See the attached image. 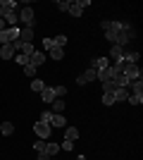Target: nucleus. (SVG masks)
<instances>
[{
	"mask_svg": "<svg viewBox=\"0 0 143 160\" xmlns=\"http://www.w3.org/2000/svg\"><path fill=\"white\" fill-rule=\"evenodd\" d=\"M41 96H43V105H50V103L55 100V91H53V86H45V88L41 91Z\"/></svg>",
	"mask_w": 143,
	"mask_h": 160,
	"instance_id": "15",
	"label": "nucleus"
},
{
	"mask_svg": "<svg viewBox=\"0 0 143 160\" xmlns=\"http://www.w3.org/2000/svg\"><path fill=\"white\" fill-rule=\"evenodd\" d=\"M50 127H57V129H64V127H67V117H64V112H62V115H53Z\"/></svg>",
	"mask_w": 143,
	"mask_h": 160,
	"instance_id": "12",
	"label": "nucleus"
},
{
	"mask_svg": "<svg viewBox=\"0 0 143 160\" xmlns=\"http://www.w3.org/2000/svg\"><path fill=\"white\" fill-rule=\"evenodd\" d=\"M34 148H36V151H38V153H43V148H45V141H36V143H34Z\"/></svg>",
	"mask_w": 143,
	"mask_h": 160,
	"instance_id": "39",
	"label": "nucleus"
},
{
	"mask_svg": "<svg viewBox=\"0 0 143 160\" xmlns=\"http://www.w3.org/2000/svg\"><path fill=\"white\" fill-rule=\"evenodd\" d=\"M62 151H72V148H74V141H62Z\"/></svg>",
	"mask_w": 143,
	"mask_h": 160,
	"instance_id": "38",
	"label": "nucleus"
},
{
	"mask_svg": "<svg viewBox=\"0 0 143 160\" xmlns=\"http://www.w3.org/2000/svg\"><path fill=\"white\" fill-rule=\"evenodd\" d=\"M50 160H55V158H50Z\"/></svg>",
	"mask_w": 143,
	"mask_h": 160,
	"instance_id": "44",
	"label": "nucleus"
},
{
	"mask_svg": "<svg viewBox=\"0 0 143 160\" xmlns=\"http://www.w3.org/2000/svg\"><path fill=\"white\" fill-rule=\"evenodd\" d=\"M74 160H86V155H76V158Z\"/></svg>",
	"mask_w": 143,
	"mask_h": 160,
	"instance_id": "43",
	"label": "nucleus"
},
{
	"mask_svg": "<svg viewBox=\"0 0 143 160\" xmlns=\"http://www.w3.org/2000/svg\"><path fill=\"white\" fill-rule=\"evenodd\" d=\"M38 160H50V155H45V153H38Z\"/></svg>",
	"mask_w": 143,
	"mask_h": 160,
	"instance_id": "41",
	"label": "nucleus"
},
{
	"mask_svg": "<svg viewBox=\"0 0 143 160\" xmlns=\"http://www.w3.org/2000/svg\"><path fill=\"white\" fill-rule=\"evenodd\" d=\"M5 29H7V27H5V19L0 17V31H5Z\"/></svg>",
	"mask_w": 143,
	"mask_h": 160,
	"instance_id": "42",
	"label": "nucleus"
},
{
	"mask_svg": "<svg viewBox=\"0 0 143 160\" xmlns=\"http://www.w3.org/2000/svg\"><path fill=\"white\" fill-rule=\"evenodd\" d=\"M31 38H34V27L19 29V41H21V43H31Z\"/></svg>",
	"mask_w": 143,
	"mask_h": 160,
	"instance_id": "11",
	"label": "nucleus"
},
{
	"mask_svg": "<svg viewBox=\"0 0 143 160\" xmlns=\"http://www.w3.org/2000/svg\"><path fill=\"white\" fill-rule=\"evenodd\" d=\"M115 88H117L115 79H110V81H102V93H112Z\"/></svg>",
	"mask_w": 143,
	"mask_h": 160,
	"instance_id": "26",
	"label": "nucleus"
},
{
	"mask_svg": "<svg viewBox=\"0 0 143 160\" xmlns=\"http://www.w3.org/2000/svg\"><path fill=\"white\" fill-rule=\"evenodd\" d=\"M14 60H17V65H24V67H26L29 65V55H14Z\"/></svg>",
	"mask_w": 143,
	"mask_h": 160,
	"instance_id": "34",
	"label": "nucleus"
},
{
	"mask_svg": "<svg viewBox=\"0 0 143 160\" xmlns=\"http://www.w3.org/2000/svg\"><path fill=\"white\" fill-rule=\"evenodd\" d=\"M19 38V27H7L5 31H0V43H14Z\"/></svg>",
	"mask_w": 143,
	"mask_h": 160,
	"instance_id": "1",
	"label": "nucleus"
},
{
	"mask_svg": "<svg viewBox=\"0 0 143 160\" xmlns=\"http://www.w3.org/2000/svg\"><path fill=\"white\" fill-rule=\"evenodd\" d=\"M34 132H36V136H38V139L48 141V139H50V132H53V127H50L48 122H36V124H34Z\"/></svg>",
	"mask_w": 143,
	"mask_h": 160,
	"instance_id": "2",
	"label": "nucleus"
},
{
	"mask_svg": "<svg viewBox=\"0 0 143 160\" xmlns=\"http://www.w3.org/2000/svg\"><path fill=\"white\" fill-rule=\"evenodd\" d=\"M43 88H45V84H43V79H31V91H36V93H41Z\"/></svg>",
	"mask_w": 143,
	"mask_h": 160,
	"instance_id": "24",
	"label": "nucleus"
},
{
	"mask_svg": "<svg viewBox=\"0 0 143 160\" xmlns=\"http://www.w3.org/2000/svg\"><path fill=\"white\" fill-rule=\"evenodd\" d=\"M53 43H55L57 48H62L64 43H67V36H64V33H60V36H55V38H53Z\"/></svg>",
	"mask_w": 143,
	"mask_h": 160,
	"instance_id": "31",
	"label": "nucleus"
},
{
	"mask_svg": "<svg viewBox=\"0 0 143 160\" xmlns=\"http://www.w3.org/2000/svg\"><path fill=\"white\" fill-rule=\"evenodd\" d=\"M115 84H117V88H129V79H126L124 74H117V77H115Z\"/></svg>",
	"mask_w": 143,
	"mask_h": 160,
	"instance_id": "21",
	"label": "nucleus"
},
{
	"mask_svg": "<svg viewBox=\"0 0 143 160\" xmlns=\"http://www.w3.org/2000/svg\"><path fill=\"white\" fill-rule=\"evenodd\" d=\"M53 48H55L53 38H43V50H53Z\"/></svg>",
	"mask_w": 143,
	"mask_h": 160,
	"instance_id": "37",
	"label": "nucleus"
},
{
	"mask_svg": "<svg viewBox=\"0 0 143 160\" xmlns=\"http://www.w3.org/2000/svg\"><path fill=\"white\" fill-rule=\"evenodd\" d=\"M53 91H55V98H64L67 96V88L64 86H53Z\"/></svg>",
	"mask_w": 143,
	"mask_h": 160,
	"instance_id": "32",
	"label": "nucleus"
},
{
	"mask_svg": "<svg viewBox=\"0 0 143 160\" xmlns=\"http://www.w3.org/2000/svg\"><path fill=\"white\" fill-rule=\"evenodd\" d=\"M69 5H72V0H60V2H57V7H60L62 12H67V10H69Z\"/></svg>",
	"mask_w": 143,
	"mask_h": 160,
	"instance_id": "36",
	"label": "nucleus"
},
{
	"mask_svg": "<svg viewBox=\"0 0 143 160\" xmlns=\"http://www.w3.org/2000/svg\"><path fill=\"white\" fill-rule=\"evenodd\" d=\"M129 93H134V96H143V81L141 79H136V81H129Z\"/></svg>",
	"mask_w": 143,
	"mask_h": 160,
	"instance_id": "17",
	"label": "nucleus"
},
{
	"mask_svg": "<svg viewBox=\"0 0 143 160\" xmlns=\"http://www.w3.org/2000/svg\"><path fill=\"white\" fill-rule=\"evenodd\" d=\"M110 24H112V22H107V19H105V22H100V29H102V31H107V29H110Z\"/></svg>",
	"mask_w": 143,
	"mask_h": 160,
	"instance_id": "40",
	"label": "nucleus"
},
{
	"mask_svg": "<svg viewBox=\"0 0 143 160\" xmlns=\"http://www.w3.org/2000/svg\"><path fill=\"white\" fill-rule=\"evenodd\" d=\"M50 120H53V112H50V108H43V112H41V122H48V124H50Z\"/></svg>",
	"mask_w": 143,
	"mask_h": 160,
	"instance_id": "29",
	"label": "nucleus"
},
{
	"mask_svg": "<svg viewBox=\"0 0 143 160\" xmlns=\"http://www.w3.org/2000/svg\"><path fill=\"white\" fill-rule=\"evenodd\" d=\"M19 53L21 55H31V53H34V46H31V43H24V46L19 48Z\"/></svg>",
	"mask_w": 143,
	"mask_h": 160,
	"instance_id": "35",
	"label": "nucleus"
},
{
	"mask_svg": "<svg viewBox=\"0 0 143 160\" xmlns=\"http://www.w3.org/2000/svg\"><path fill=\"white\" fill-rule=\"evenodd\" d=\"M14 55H17V50H14L12 43H2V46H0V58H2V60H12Z\"/></svg>",
	"mask_w": 143,
	"mask_h": 160,
	"instance_id": "8",
	"label": "nucleus"
},
{
	"mask_svg": "<svg viewBox=\"0 0 143 160\" xmlns=\"http://www.w3.org/2000/svg\"><path fill=\"white\" fill-rule=\"evenodd\" d=\"M0 17H2L7 24H17V22H19V14H17V10H5V12H0Z\"/></svg>",
	"mask_w": 143,
	"mask_h": 160,
	"instance_id": "10",
	"label": "nucleus"
},
{
	"mask_svg": "<svg viewBox=\"0 0 143 160\" xmlns=\"http://www.w3.org/2000/svg\"><path fill=\"white\" fill-rule=\"evenodd\" d=\"M126 98H129V88H115V103H122Z\"/></svg>",
	"mask_w": 143,
	"mask_h": 160,
	"instance_id": "20",
	"label": "nucleus"
},
{
	"mask_svg": "<svg viewBox=\"0 0 143 160\" xmlns=\"http://www.w3.org/2000/svg\"><path fill=\"white\" fill-rule=\"evenodd\" d=\"M36 69H38V67L26 65V67H24V74H26V77H31V79H36Z\"/></svg>",
	"mask_w": 143,
	"mask_h": 160,
	"instance_id": "33",
	"label": "nucleus"
},
{
	"mask_svg": "<svg viewBox=\"0 0 143 160\" xmlns=\"http://www.w3.org/2000/svg\"><path fill=\"white\" fill-rule=\"evenodd\" d=\"M126 103H131V105H141V103H143V96H134V93H129Z\"/></svg>",
	"mask_w": 143,
	"mask_h": 160,
	"instance_id": "30",
	"label": "nucleus"
},
{
	"mask_svg": "<svg viewBox=\"0 0 143 160\" xmlns=\"http://www.w3.org/2000/svg\"><path fill=\"white\" fill-rule=\"evenodd\" d=\"M107 67H110V58H105V55L91 60V69H95V72H102V69H107Z\"/></svg>",
	"mask_w": 143,
	"mask_h": 160,
	"instance_id": "6",
	"label": "nucleus"
},
{
	"mask_svg": "<svg viewBox=\"0 0 143 160\" xmlns=\"http://www.w3.org/2000/svg\"><path fill=\"white\" fill-rule=\"evenodd\" d=\"M76 139H79V129L67 124V127H64V141H76Z\"/></svg>",
	"mask_w": 143,
	"mask_h": 160,
	"instance_id": "18",
	"label": "nucleus"
},
{
	"mask_svg": "<svg viewBox=\"0 0 143 160\" xmlns=\"http://www.w3.org/2000/svg\"><path fill=\"white\" fill-rule=\"evenodd\" d=\"M88 81H95V69H83L81 74H79V77H76V84H79V86H83V84H88Z\"/></svg>",
	"mask_w": 143,
	"mask_h": 160,
	"instance_id": "7",
	"label": "nucleus"
},
{
	"mask_svg": "<svg viewBox=\"0 0 143 160\" xmlns=\"http://www.w3.org/2000/svg\"><path fill=\"white\" fill-rule=\"evenodd\" d=\"M48 53H50L53 60H62V58H64V48H57V46H55L53 50H48Z\"/></svg>",
	"mask_w": 143,
	"mask_h": 160,
	"instance_id": "23",
	"label": "nucleus"
},
{
	"mask_svg": "<svg viewBox=\"0 0 143 160\" xmlns=\"http://www.w3.org/2000/svg\"><path fill=\"white\" fill-rule=\"evenodd\" d=\"M88 5H91L88 0H76V2H72V5H69V10H67V12L72 14V17H81L83 7H88Z\"/></svg>",
	"mask_w": 143,
	"mask_h": 160,
	"instance_id": "5",
	"label": "nucleus"
},
{
	"mask_svg": "<svg viewBox=\"0 0 143 160\" xmlns=\"http://www.w3.org/2000/svg\"><path fill=\"white\" fill-rule=\"evenodd\" d=\"M122 74L129 81H136V79H141V77H143V72H141V67H138V65H124V72Z\"/></svg>",
	"mask_w": 143,
	"mask_h": 160,
	"instance_id": "4",
	"label": "nucleus"
},
{
	"mask_svg": "<svg viewBox=\"0 0 143 160\" xmlns=\"http://www.w3.org/2000/svg\"><path fill=\"white\" fill-rule=\"evenodd\" d=\"M105 38H107L110 43L115 46V41H117V33H115V29H112V24H110V29H107V31H105Z\"/></svg>",
	"mask_w": 143,
	"mask_h": 160,
	"instance_id": "28",
	"label": "nucleus"
},
{
	"mask_svg": "<svg viewBox=\"0 0 143 160\" xmlns=\"http://www.w3.org/2000/svg\"><path fill=\"white\" fill-rule=\"evenodd\" d=\"M122 55H124V48L122 46H112V48H110V58H112V60H122Z\"/></svg>",
	"mask_w": 143,
	"mask_h": 160,
	"instance_id": "19",
	"label": "nucleus"
},
{
	"mask_svg": "<svg viewBox=\"0 0 143 160\" xmlns=\"http://www.w3.org/2000/svg\"><path fill=\"white\" fill-rule=\"evenodd\" d=\"M57 151H60V143H53V141H45V148H43V153H45V155L55 158V155H57Z\"/></svg>",
	"mask_w": 143,
	"mask_h": 160,
	"instance_id": "16",
	"label": "nucleus"
},
{
	"mask_svg": "<svg viewBox=\"0 0 143 160\" xmlns=\"http://www.w3.org/2000/svg\"><path fill=\"white\" fill-rule=\"evenodd\" d=\"M17 2L14 0H0V12H5V10H14Z\"/></svg>",
	"mask_w": 143,
	"mask_h": 160,
	"instance_id": "25",
	"label": "nucleus"
},
{
	"mask_svg": "<svg viewBox=\"0 0 143 160\" xmlns=\"http://www.w3.org/2000/svg\"><path fill=\"white\" fill-rule=\"evenodd\" d=\"M117 74L112 72V67H107V69H102V72H95V79H100V84L102 81H110V79H115Z\"/></svg>",
	"mask_w": 143,
	"mask_h": 160,
	"instance_id": "13",
	"label": "nucleus"
},
{
	"mask_svg": "<svg viewBox=\"0 0 143 160\" xmlns=\"http://www.w3.org/2000/svg\"><path fill=\"white\" fill-rule=\"evenodd\" d=\"M43 62H45V53H43V50H34V53L29 55V65L38 67V65H43Z\"/></svg>",
	"mask_w": 143,
	"mask_h": 160,
	"instance_id": "9",
	"label": "nucleus"
},
{
	"mask_svg": "<svg viewBox=\"0 0 143 160\" xmlns=\"http://www.w3.org/2000/svg\"><path fill=\"white\" fill-rule=\"evenodd\" d=\"M0 132H2V136H10V134H14V124L12 122H2V124H0Z\"/></svg>",
	"mask_w": 143,
	"mask_h": 160,
	"instance_id": "22",
	"label": "nucleus"
},
{
	"mask_svg": "<svg viewBox=\"0 0 143 160\" xmlns=\"http://www.w3.org/2000/svg\"><path fill=\"white\" fill-rule=\"evenodd\" d=\"M19 22L24 24V27H34V22H36L34 7H21V10H19Z\"/></svg>",
	"mask_w": 143,
	"mask_h": 160,
	"instance_id": "3",
	"label": "nucleus"
},
{
	"mask_svg": "<svg viewBox=\"0 0 143 160\" xmlns=\"http://www.w3.org/2000/svg\"><path fill=\"white\" fill-rule=\"evenodd\" d=\"M102 105H115V91L112 93H102Z\"/></svg>",
	"mask_w": 143,
	"mask_h": 160,
	"instance_id": "27",
	"label": "nucleus"
},
{
	"mask_svg": "<svg viewBox=\"0 0 143 160\" xmlns=\"http://www.w3.org/2000/svg\"><path fill=\"white\" fill-rule=\"evenodd\" d=\"M50 112H53V115H62V112H64V100L55 98L53 103H50Z\"/></svg>",
	"mask_w": 143,
	"mask_h": 160,
	"instance_id": "14",
	"label": "nucleus"
}]
</instances>
